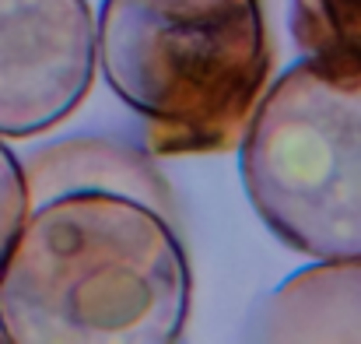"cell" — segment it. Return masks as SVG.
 I'll return each mask as SVG.
<instances>
[{"label":"cell","mask_w":361,"mask_h":344,"mask_svg":"<svg viewBox=\"0 0 361 344\" xmlns=\"http://www.w3.org/2000/svg\"><path fill=\"white\" fill-rule=\"evenodd\" d=\"M242 183L284 246L316 260L361 256V85L309 64L267 88L242 134Z\"/></svg>","instance_id":"obj_3"},{"label":"cell","mask_w":361,"mask_h":344,"mask_svg":"<svg viewBox=\"0 0 361 344\" xmlns=\"http://www.w3.org/2000/svg\"><path fill=\"white\" fill-rule=\"evenodd\" d=\"M190 260L176 225L123 194L35 204L0 263L11 344H169L190 320Z\"/></svg>","instance_id":"obj_1"},{"label":"cell","mask_w":361,"mask_h":344,"mask_svg":"<svg viewBox=\"0 0 361 344\" xmlns=\"http://www.w3.org/2000/svg\"><path fill=\"white\" fill-rule=\"evenodd\" d=\"M21 169L32 208L63 194H123L151 204L169 222L176 218V197L165 176L154 169L151 151H140L120 137H63L46 148H35L21 162Z\"/></svg>","instance_id":"obj_5"},{"label":"cell","mask_w":361,"mask_h":344,"mask_svg":"<svg viewBox=\"0 0 361 344\" xmlns=\"http://www.w3.org/2000/svg\"><path fill=\"white\" fill-rule=\"evenodd\" d=\"M249 341H361V256L284 278L249 316Z\"/></svg>","instance_id":"obj_6"},{"label":"cell","mask_w":361,"mask_h":344,"mask_svg":"<svg viewBox=\"0 0 361 344\" xmlns=\"http://www.w3.org/2000/svg\"><path fill=\"white\" fill-rule=\"evenodd\" d=\"M0 341H4V334H0Z\"/></svg>","instance_id":"obj_9"},{"label":"cell","mask_w":361,"mask_h":344,"mask_svg":"<svg viewBox=\"0 0 361 344\" xmlns=\"http://www.w3.org/2000/svg\"><path fill=\"white\" fill-rule=\"evenodd\" d=\"M95 64L151 155H214L242 141L274 49L259 0H102Z\"/></svg>","instance_id":"obj_2"},{"label":"cell","mask_w":361,"mask_h":344,"mask_svg":"<svg viewBox=\"0 0 361 344\" xmlns=\"http://www.w3.org/2000/svg\"><path fill=\"white\" fill-rule=\"evenodd\" d=\"M92 78L88 0H0V137L25 141L63 123Z\"/></svg>","instance_id":"obj_4"},{"label":"cell","mask_w":361,"mask_h":344,"mask_svg":"<svg viewBox=\"0 0 361 344\" xmlns=\"http://www.w3.org/2000/svg\"><path fill=\"white\" fill-rule=\"evenodd\" d=\"M28 211H32V201H28L21 158L0 137V263H4V256H7Z\"/></svg>","instance_id":"obj_8"},{"label":"cell","mask_w":361,"mask_h":344,"mask_svg":"<svg viewBox=\"0 0 361 344\" xmlns=\"http://www.w3.org/2000/svg\"><path fill=\"white\" fill-rule=\"evenodd\" d=\"M291 35L316 74L361 85V0H291Z\"/></svg>","instance_id":"obj_7"}]
</instances>
